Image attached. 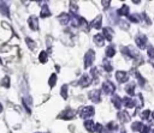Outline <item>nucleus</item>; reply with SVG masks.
I'll use <instances>...</instances> for the list:
<instances>
[{
	"label": "nucleus",
	"mask_w": 154,
	"mask_h": 133,
	"mask_svg": "<svg viewBox=\"0 0 154 133\" xmlns=\"http://www.w3.org/2000/svg\"><path fill=\"white\" fill-rule=\"evenodd\" d=\"M117 117H118V120L122 122V123H126V122H129L130 121V115L128 114V111H118V114H117Z\"/></svg>",
	"instance_id": "ddd939ff"
},
{
	"label": "nucleus",
	"mask_w": 154,
	"mask_h": 133,
	"mask_svg": "<svg viewBox=\"0 0 154 133\" xmlns=\"http://www.w3.org/2000/svg\"><path fill=\"white\" fill-rule=\"evenodd\" d=\"M102 66H103V68H105L106 72H112V71H113V67H112L111 62H109L107 59H103V61H102Z\"/></svg>",
	"instance_id": "c85d7f7f"
},
{
	"label": "nucleus",
	"mask_w": 154,
	"mask_h": 133,
	"mask_svg": "<svg viewBox=\"0 0 154 133\" xmlns=\"http://www.w3.org/2000/svg\"><path fill=\"white\" fill-rule=\"evenodd\" d=\"M55 83H57V74H55V73H52V75H51L49 79H48V85H49L51 87H53V86L55 85Z\"/></svg>",
	"instance_id": "f704fd0d"
},
{
	"label": "nucleus",
	"mask_w": 154,
	"mask_h": 133,
	"mask_svg": "<svg viewBox=\"0 0 154 133\" xmlns=\"http://www.w3.org/2000/svg\"><path fill=\"white\" fill-rule=\"evenodd\" d=\"M132 74H134V77L137 79V81L140 83V86H141V87H143V86L146 85V79H144V78L140 74V72H138V71H136V69H135V71H132Z\"/></svg>",
	"instance_id": "6ab92c4d"
},
{
	"label": "nucleus",
	"mask_w": 154,
	"mask_h": 133,
	"mask_svg": "<svg viewBox=\"0 0 154 133\" xmlns=\"http://www.w3.org/2000/svg\"><path fill=\"white\" fill-rule=\"evenodd\" d=\"M141 133H150V128L149 126H143L141 129Z\"/></svg>",
	"instance_id": "37998d69"
},
{
	"label": "nucleus",
	"mask_w": 154,
	"mask_h": 133,
	"mask_svg": "<svg viewBox=\"0 0 154 133\" xmlns=\"http://www.w3.org/2000/svg\"><path fill=\"white\" fill-rule=\"evenodd\" d=\"M142 127H143V123H142V122H138V121H135V122L131 125V129H132L134 132H138V131H141Z\"/></svg>",
	"instance_id": "2f4dec72"
},
{
	"label": "nucleus",
	"mask_w": 154,
	"mask_h": 133,
	"mask_svg": "<svg viewBox=\"0 0 154 133\" xmlns=\"http://www.w3.org/2000/svg\"><path fill=\"white\" fill-rule=\"evenodd\" d=\"M118 133H126V131H125V128H124V127H120Z\"/></svg>",
	"instance_id": "a18cd8bd"
},
{
	"label": "nucleus",
	"mask_w": 154,
	"mask_h": 133,
	"mask_svg": "<svg viewBox=\"0 0 154 133\" xmlns=\"http://www.w3.org/2000/svg\"><path fill=\"white\" fill-rule=\"evenodd\" d=\"M152 133H154V129H153V132H152Z\"/></svg>",
	"instance_id": "3c124183"
},
{
	"label": "nucleus",
	"mask_w": 154,
	"mask_h": 133,
	"mask_svg": "<svg viewBox=\"0 0 154 133\" xmlns=\"http://www.w3.org/2000/svg\"><path fill=\"white\" fill-rule=\"evenodd\" d=\"M94 42H95V44L96 46H99V47H101V46H103V41H105V38H103V36H102V34H96L95 36H94Z\"/></svg>",
	"instance_id": "412c9836"
},
{
	"label": "nucleus",
	"mask_w": 154,
	"mask_h": 133,
	"mask_svg": "<svg viewBox=\"0 0 154 133\" xmlns=\"http://www.w3.org/2000/svg\"><path fill=\"white\" fill-rule=\"evenodd\" d=\"M116 80L118 83H125L129 80V74L125 71H117L116 72Z\"/></svg>",
	"instance_id": "6e6552de"
},
{
	"label": "nucleus",
	"mask_w": 154,
	"mask_h": 133,
	"mask_svg": "<svg viewBox=\"0 0 154 133\" xmlns=\"http://www.w3.org/2000/svg\"><path fill=\"white\" fill-rule=\"evenodd\" d=\"M84 127L87 128V131H88L89 133H93V132H94L95 123H94L91 120H85V121H84Z\"/></svg>",
	"instance_id": "393cba45"
},
{
	"label": "nucleus",
	"mask_w": 154,
	"mask_h": 133,
	"mask_svg": "<svg viewBox=\"0 0 154 133\" xmlns=\"http://www.w3.org/2000/svg\"><path fill=\"white\" fill-rule=\"evenodd\" d=\"M0 84H1L2 87H6V89L10 87V78H8V75H5V77L1 79V83H0Z\"/></svg>",
	"instance_id": "c9c22d12"
},
{
	"label": "nucleus",
	"mask_w": 154,
	"mask_h": 133,
	"mask_svg": "<svg viewBox=\"0 0 154 133\" xmlns=\"http://www.w3.org/2000/svg\"><path fill=\"white\" fill-rule=\"evenodd\" d=\"M118 24H120V28H122L123 30H128V29H129V23H126V22H124V20H119Z\"/></svg>",
	"instance_id": "a19ab883"
},
{
	"label": "nucleus",
	"mask_w": 154,
	"mask_h": 133,
	"mask_svg": "<svg viewBox=\"0 0 154 133\" xmlns=\"http://www.w3.org/2000/svg\"><path fill=\"white\" fill-rule=\"evenodd\" d=\"M90 28H94V29H100L101 25H102V16L99 14L96 16V18H94L91 22H90Z\"/></svg>",
	"instance_id": "9b49d317"
},
{
	"label": "nucleus",
	"mask_w": 154,
	"mask_h": 133,
	"mask_svg": "<svg viewBox=\"0 0 154 133\" xmlns=\"http://www.w3.org/2000/svg\"><path fill=\"white\" fill-rule=\"evenodd\" d=\"M147 54L150 59L154 58V47L153 46H147Z\"/></svg>",
	"instance_id": "4c0bfd02"
},
{
	"label": "nucleus",
	"mask_w": 154,
	"mask_h": 133,
	"mask_svg": "<svg viewBox=\"0 0 154 133\" xmlns=\"http://www.w3.org/2000/svg\"><path fill=\"white\" fill-rule=\"evenodd\" d=\"M135 43L136 46L140 48V49H144L147 47V43H148V38L146 35L143 34H137L136 37H135Z\"/></svg>",
	"instance_id": "7ed1b4c3"
},
{
	"label": "nucleus",
	"mask_w": 154,
	"mask_h": 133,
	"mask_svg": "<svg viewBox=\"0 0 154 133\" xmlns=\"http://www.w3.org/2000/svg\"><path fill=\"white\" fill-rule=\"evenodd\" d=\"M117 129H118V125L116 123V121H111V122H108L106 125V131L109 132V133H112V132H114Z\"/></svg>",
	"instance_id": "5701e85b"
},
{
	"label": "nucleus",
	"mask_w": 154,
	"mask_h": 133,
	"mask_svg": "<svg viewBox=\"0 0 154 133\" xmlns=\"http://www.w3.org/2000/svg\"><path fill=\"white\" fill-rule=\"evenodd\" d=\"M112 103H113V105H114L118 110H119V109L122 108V105H123V104H122V98H120L118 95H113V96H112Z\"/></svg>",
	"instance_id": "aec40b11"
},
{
	"label": "nucleus",
	"mask_w": 154,
	"mask_h": 133,
	"mask_svg": "<svg viewBox=\"0 0 154 133\" xmlns=\"http://www.w3.org/2000/svg\"><path fill=\"white\" fill-rule=\"evenodd\" d=\"M78 28H79V29H82L83 31H87V32L90 30L89 23H88L83 17H79V19H78Z\"/></svg>",
	"instance_id": "4468645a"
},
{
	"label": "nucleus",
	"mask_w": 154,
	"mask_h": 133,
	"mask_svg": "<svg viewBox=\"0 0 154 133\" xmlns=\"http://www.w3.org/2000/svg\"><path fill=\"white\" fill-rule=\"evenodd\" d=\"M88 96L91 99V102H94V103H100V101H101V91L97 90V89L91 90Z\"/></svg>",
	"instance_id": "0eeeda50"
},
{
	"label": "nucleus",
	"mask_w": 154,
	"mask_h": 133,
	"mask_svg": "<svg viewBox=\"0 0 154 133\" xmlns=\"http://www.w3.org/2000/svg\"><path fill=\"white\" fill-rule=\"evenodd\" d=\"M36 133H40V132H36ZM47 133H48V132H47Z\"/></svg>",
	"instance_id": "8fccbe9b"
},
{
	"label": "nucleus",
	"mask_w": 154,
	"mask_h": 133,
	"mask_svg": "<svg viewBox=\"0 0 154 133\" xmlns=\"http://www.w3.org/2000/svg\"><path fill=\"white\" fill-rule=\"evenodd\" d=\"M105 54H106L107 58H112V56H114V54H116V47H114L113 44H109V46L106 48Z\"/></svg>",
	"instance_id": "4be33fe9"
},
{
	"label": "nucleus",
	"mask_w": 154,
	"mask_h": 133,
	"mask_svg": "<svg viewBox=\"0 0 154 133\" xmlns=\"http://www.w3.org/2000/svg\"><path fill=\"white\" fill-rule=\"evenodd\" d=\"M122 104H124L126 108H134L136 105V99H132L130 97H124L122 99Z\"/></svg>",
	"instance_id": "dca6fc26"
},
{
	"label": "nucleus",
	"mask_w": 154,
	"mask_h": 133,
	"mask_svg": "<svg viewBox=\"0 0 154 133\" xmlns=\"http://www.w3.org/2000/svg\"><path fill=\"white\" fill-rule=\"evenodd\" d=\"M58 20L61 25H67V23L70 22V13H65V12L60 13L58 17Z\"/></svg>",
	"instance_id": "2eb2a0df"
},
{
	"label": "nucleus",
	"mask_w": 154,
	"mask_h": 133,
	"mask_svg": "<svg viewBox=\"0 0 154 133\" xmlns=\"http://www.w3.org/2000/svg\"><path fill=\"white\" fill-rule=\"evenodd\" d=\"M102 36H103V38H106L107 41H112V38H113V29L112 28H109V26H106V28H103L102 29Z\"/></svg>",
	"instance_id": "f8f14e48"
},
{
	"label": "nucleus",
	"mask_w": 154,
	"mask_h": 133,
	"mask_svg": "<svg viewBox=\"0 0 154 133\" xmlns=\"http://www.w3.org/2000/svg\"><path fill=\"white\" fill-rule=\"evenodd\" d=\"M135 83H129L126 86H125V91L130 95V96H134L135 95Z\"/></svg>",
	"instance_id": "a878e982"
},
{
	"label": "nucleus",
	"mask_w": 154,
	"mask_h": 133,
	"mask_svg": "<svg viewBox=\"0 0 154 133\" xmlns=\"http://www.w3.org/2000/svg\"><path fill=\"white\" fill-rule=\"evenodd\" d=\"M67 90H69L67 84H64V85L61 86V89H60V95H61V97H63L64 99H67Z\"/></svg>",
	"instance_id": "473e14b6"
},
{
	"label": "nucleus",
	"mask_w": 154,
	"mask_h": 133,
	"mask_svg": "<svg viewBox=\"0 0 154 133\" xmlns=\"http://www.w3.org/2000/svg\"><path fill=\"white\" fill-rule=\"evenodd\" d=\"M128 18H129V20H130L131 23H140V20H141V17H140V14H138V13L129 14V16H128Z\"/></svg>",
	"instance_id": "cd10ccee"
},
{
	"label": "nucleus",
	"mask_w": 154,
	"mask_h": 133,
	"mask_svg": "<svg viewBox=\"0 0 154 133\" xmlns=\"http://www.w3.org/2000/svg\"><path fill=\"white\" fill-rule=\"evenodd\" d=\"M0 12H1L5 17L10 18V8H8L7 4L4 2V1H0Z\"/></svg>",
	"instance_id": "a211bd4d"
},
{
	"label": "nucleus",
	"mask_w": 154,
	"mask_h": 133,
	"mask_svg": "<svg viewBox=\"0 0 154 133\" xmlns=\"http://www.w3.org/2000/svg\"><path fill=\"white\" fill-rule=\"evenodd\" d=\"M47 59H48V53L45 52V50H42V52L38 54V61H40L41 64H45V62L47 61Z\"/></svg>",
	"instance_id": "7c9ffc66"
},
{
	"label": "nucleus",
	"mask_w": 154,
	"mask_h": 133,
	"mask_svg": "<svg viewBox=\"0 0 154 133\" xmlns=\"http://www.w3.org/2000/svg\"><path fill=\"white\" fill-rule=\"evenodd\" d=\"M77 12H78V6H77L73 1H70V14L76 16Z\"/></svg>",
	"instance_id": "c756f323"
},
{
	"label": "nucleus",
	"mask_w": 154,
	"mask_h": 133,
	"mask_svg": "<svg viewBox=\"0 0 154 133\" xmlns=\"http://www.w3.org/2000/svg\"><path fill=\"white\" fill-rule=\"evenodd\" d=\"M103 131V126L101 123H95V127H94V132H97V133H102Z\"/></svg>",
	"instance_id": "58836bf2"
},
{
	"label": "nucleus",
	"mask_w": 154,
	"mask_h": 133,
	"mask_svg": "<svg viewBox=\"0 0 154 133\" xmlns=\"http://www.w3.org/2000/svg\"><path fill=\"white\" fill-rule=\"evenodd\" d=\"M40 16H41L42 18H46V17H49V16H51V11H49V8H48V5L43 4V6H42V8H41Z\"/></svg>",
	"instance_id": "b1692460"
},
{
	"label": "nucleus",
	"mask_w": 154,
	"mask_h": 133,
	"mask_svg": "<svg viewBox=\"0 0 154 133\" xmlns=\"http://www.w3.org/2000/svg\"><path fill=\"white\" fill-rule=\"evenodd\" d=\"M140 17H141V19H142L143 22H146V25H150V24H152V20H150V19H149V17L147 16V13H144V12H143V13H141V16H140Z\"/></svg>",
	"instance_id": "e433bc0d"
},
{
	"label": "nucleus",
	"mask_w": 154,
	"mask_h": 133,
	"mask_svg": "<svg viewBox=\"0 0 154 133\" xmlns=\"http://www.w3.org/2000/svg\"><path fill=\"white\" fill-rule=\"evenodd\" d=\"M152 116H153V120H154V111L152 113Z\"/></svg>",
	"instance_id": "09e8293b"
},
{
	"label": "nucleus",
	"mask_w": 154,
	"mask_h": 133,
	"mask_svg": "<svg viewBox=\"0 0 154 133\" xmlns=\"http://www.w3.org/2000/svg\"><path fill=\"white\" fill-rule=\"evenodd\" d=\"M78 84L82 86V87H87V86H89L90 84H91V79H90V75L89 74H83L82 77H81V79L78 80Z\"/></svg>",
	"instance_id": "9d476101"
},
{
	"label": "nucleus",
	"mask_w": 154,
	"mask_h": 133,
	"mask_svg": "<svg viewBox=\"0 0 154 133\" xmlns=\"http://www.w3.org/2000/svg\"><path fill=\"white\" fill-rule=\"evenodd\" d=\"M120 50H122V54H123L126 59H136V58H138V56H140L138 52H137L134 47H131V46L122 47V48H120Z\"/></svg>",
	"instance_id": "f03ea898"
},
{
	"label": "nucleus",
	"mask_w": 154,
	"mask_h": 133,
	"mask_svg": "<svg viewBox=\"0 0 154 133\" xmlns=\"http://www.w3.org/2000/svg\"><path fill=\"white\" fill-rule=\"evenodd\" d=\"M149 115H150V110H148V109H146V110H143V111L141 113V117L144 119V120H147V119L149 117Z\"/></svg>",
	"instance_id": "ea45409f"
},
{
	"label": "nucleus",
	"mask_w": 154,
	"mask_h": 133,
	"mask_svg": "<svg viewBox=\"0 0 154 133\" xmlns=\"http://www.w3.org/2000/svg\"><path fill=\"white\" fill-rule=\"evenodd\" d=\"M25 43H26V46L30 50H35V48H36V42L35 41H32L30 37H25Z\"/></svg>",
	"instance_id": "bb28decb"
},
{
	"label": "nucleus",
	"mask_w": 154,
	"mask_h": 133,
	"mask_svg": "<svg viewBox=\"0 0 154 133\" xmlns=\"http://www.w3.org/2000/svg\"><path fill=\"white\" fill-rule=\"evenodd\" d=\"M114 90H116V85L111 80H105L102 83V91H103V93L112 95L114 92Z\"/></svg>",
	"instance_id": "423d86ee"
},
{
	"label": "nucleus",
	"mask_w": 154,
	"mask_h": 133,
	"mask_svg": "<svg viewBox=\"0 0 154 133\" xmlns=\"http://www.w3.org/2000/svg\"><path fill=\"white\" fill-rule=\"evenodd\" d=\"M94 114H95V109L91 105H85L78 109V115L84 120H89V117L94 116Z\"/></svg>",
	"instance_id": "f257e3e1"
},
{
	"label": "nucleus",
	"mask_w": 154,
	"mask_h": 133,
	"mask_svg": "<svg viewBox=\"0 0 154 133\" xmlns=\"http://www.w3.org/2000/svg\"><path fill=\"white\" fill-rule=\"evenodd\" d=\"M117 14L119 16V17H124V16H129V12H130V8H129V6L128 5H123L120 8H118L117 11Z\"/></svg>",
	"instance_id": "f3484780"
},
{
	"label": "nucleus",
	"mask_w": 154,
	"mask_h": 133,
	"mask_svg": "<svg viewBox=\"0 0 154 133\" xmlns=\"http://www.w3.org/2000/svg\"><path fill=\"white\" fill-rule=\"evenodd\" d=\"M28 24H29V28L34 31L38 30V19L36 16H30L29 19H28Z\"/></svg>",
	"instance_id": "1a4fd4ad"
},
{
	"label": "nucleus",
	"mask_w": 154,
	"mask_h": 133,
	"mask_svg": "<svg viewBox=\"0 0 154 133\" xmlns=\"http://www.w3.org/2000/svg\"><path fill=\"white\" fill-rule=\"evenodd\" d=\"M101 2H102V5H103V8H105V10L109 7V4H111V1H109V0H107V1H105V0H102Z\"/></svg>",
	"instance_id": "c03bdc74"
},
{
	"label": "nucleus",
	"mask_w": 154,
	"mask_h": 133,
	"mask_svg": "<svg viewBox=\"0 0 154 133\" xmlns=\"http://www.w3.org/2000/svg\"><path fill=\"white\" fill-rule=\"evenodd\" d=\"M76 110H73V109H71V108H67V109H65V110H63L59 115H58V117L59 119H63V120H71V119H73L75 116H76Z\"/></svg>",
	"instance_id": "39448f33"
},
{
	"label": "nucleus",
	"mask_w": 154,
	"mask_h": 133,
	"mask_svg": "<svg viewBox=\"0 0 154 133\" xmlns=\"http://www.w3.org/2000/svg\"><path fill=\"white\" fill-rule=\"evenodd\" d=\"M23 105L25 107V109H26V111L30 114L31 113V109H30V107H29V104H28V101L25 99V98H23Z\"/></svg>",
	"instance_id": "79ce46f5"
},
{
	"label": "nucleus",
	"mask_w": 154,
	"mask_h": 133,
	"mask_svg": "<svg viewBox=\"0 0 154 133\" xmlns=\"http://www.w3.org/2000/svg\"><path fill=\"white\" fill-rule=\"evenodd\" d=\"M1 111H2V105L0 104V113H1Z\"/></svg>",
	"instance_id": "de8ad7c7"
},
{
	"label": "nucleus",
	"mask_w": 154,
	"mask_h": 133,
	"mask_svg": "<svg viewBox=\"0 0 154 133\" xmlns=\"http://www.w3.org/2000/svg\"><path fill=\"white\" fill-rule=\"evenodd\" d=\"M94 59H95V53H94L93 49H89V50L85 53V55H84V68H85V69L89 68V67L93 65Z\"/></svg>",
	"instance_id": "20e7f679"
},
{
	"label": "nucleus",
	"mask_w": 154,
	"mask_h": 133,
	"mask_svg": "<svg viewBox=\"0 0 154 133\" xmlns=\"http://www.w3.org/2000/svg\"><path fill=\"white\" fill-rule=\"evenodd\" d=\"M132 2H134V4H140V2H141V1H140V0H134V1H132Z\"/></svg>",
	"instance_id": "49530a36"
},
{
	"label": "nucleus",
	"mask_w": 154,
	"mask_h": 133,
	"mask_svg": "<svg viewBox=\"0 0 154 133\" xmlns=\"http://www.w3.org/2000/svg\"><path fill=\"white\" fill-rule=\"evenodd\" d=\"M90 73H91V77H93L94 81L97 83V79H99V68L97 67H93L91 71H90Z\"/></svg>",
	"instance_id": "72a5a7b5"
}]
</instances>
